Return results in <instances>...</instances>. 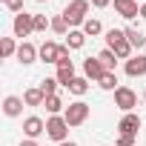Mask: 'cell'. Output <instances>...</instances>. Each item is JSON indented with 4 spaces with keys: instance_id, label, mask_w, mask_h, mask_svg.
<instances>
[{
    "instance_id": "1",
    "label": "cell",
    "mask_w": 146,
    "mask_h": 146,
    "mask_svg": "<svg viewBox=\"0 0 146 146\" xmlns=\"http://www.w3.org/2000/svg\"><path fill=\"white\" fill-rule=\"evenodd\" d=\"M63 17H66V23H69V29H83V23L89 20L86 15H89V0H72V3L60 12Z\"/></svg>"
},
{
    "instance_id": "2",
    "label": "cell",
    "mask_w": 146,
    "mask_h": 146,
    "mask_svg": "<svg viewBox=\"0 0 146 146\" xmlns=\"http://www.w3.org/2000/svg\"><path fill=\"white\" fill-rule=\"evenodd\" d=\"M63 117H66V123H69V126H83V123L89 120V103H83V100L69 103V106H66V112H63Z\"/></svg>"
},
{
    "instance_id": "3",
    "label": "cell",
    "mask_w": 146,
    "mask_h": 146,
    "mask_svg": "<svg viewBox=\"0 0 146 146\" xmlns=\"http://www.w3.org/2000/svg\"><path fill=\"white\" fill-rule=\"evenodd\" d=\"M46 135H49L52 140L63 143L66 135H69V123H66V117H63V115H52V117L46 120Z\"/></svg>"
},
{
    "instance_id": "4",
    "label": "cell",
    "mask_w": 146,
    "mask_h": 146,
    "mask_svg": "<svg viewBox=\"0 0 146 146\" xmlns=\"http://www.w3.org/2000/svg\"><path fill=\"white\" fill-rule=\"evenodd\" d=\"M115 106L126 115V112H132L135 106H137V95H135V89H129V86H117L115 89Z\"/></svg>"
},
{
    "instance_id": "5",
    "label": "cell",
    "mask_w": 146,
    "mask_h": 146,
    "mask_svg": "<svg viewBox=\"0 0 146 146\" xmlns=\"http://www.w3.org/2000/svg\"><path fill=\"white\" fill-rule=\"evenodd\" d=\"M12 29H15V37H29V35L35 32V15H29V12H20V15H15V23H12Z\"/></svg>"
},
{
    "instance_id": "6",
    "label": "cell",
    "mask_w": 146,
    "mask_h": 146,
    "mask_svg": "<svg viewBox=\"0 0 146 146\" xmlns=\"http://www.w3.org/2000/svg\"><path fill=\"white\" fill-rule=\"evenodd\" d=\"M140 126H143L140 115H135V112H126V115L120 117V123H117V132H120V135H135V137H137Z\"/></svg>"
},
{
    "instance_id": "7",
    "label": "cell",
    "mask_w": 146,
    "mask_h": 146,
    "mask_svg": "<svg viewBox=\"0 0 146 146\" xmlns=\"http://www.w3.org/2000/svg\"><path fill=\"white\" fill-rule=\"evenodd\" d=\"M43 132H46V120H40L37 115H29V117L23 120V135H26V137L37 140V137H40Z\"/></svg>"
},
{
    "instance_id": "8",
    "label": "cell",
    "mask_w": 146,
    "mask_h": 146,
    "mask_svg": "<svg viewBox=\"0 0 146 146\" xmlns=\"http://www.w3.org/2000/svg\"><path fill=\"white\" fill-rule=\"evenodd\" d=\"M103 75H106V69H103V63H100L98 57H86V60H83V78H86V80H95V83H98Z\"/></svg>"
},
{
    "instance_id": "9",
    "label": "cell",
    "mask_w": 146,
    "mask_h": 146,
    "mask_svg": "<svg viewBox=\"0 0 146 146\" xmlns=\"http://www.w3.org/2000/svg\"><path fill=\"white\" fill-rule=\"evenodd\" d=\"M23 66H29V63H35L37 57H40V49L35 46V43H29V40H23L20 46H17V54H15Z\"/></svg>"
},
{
    "instance_id": "10",
    "label": "cell",
    "mask_w": 146,
    "mask_h": 146,
    "mask_svg": "<svg viewBox=\"0 0 146 146\" xmlns=\"http://www.w3.org/2000/svg\"><path fill=\"white\" fill-rule=\"evenodd\" d=\"M23 106H26V100H23V98L9 95V98L3 100V115H6V117H20V115H23Z\"/></svg>"
},
{
    "instance_id": "11",
    "label": "cell",
    "mask_w": 146,
    "mask_h": 146,
    "mask_svg": "<svg viewBox=\"0 0 146 146\" xmlns=\"http://www.w3.org/2000/svg\"><path fill=\"white\" fill-rule=\"evenodd\" d=\"M115 12H117L120 17L132 20V17L140 15V6H137V0H115Z\"/></svg>"
},
{
    "instance_id": "12",
    "label": "cell",
    "mask_w": 146,
    "mask_h": 146,
    "mask_svg": "<svg viewBox=\"0 0 146 146\" xmlns=\"http://www.w3.org/2000/svg\"><path fill=\"white\" fill-rule=\"evenodd\" d=\"M126 75L129 78H143L146 75V54H135L126 60Z\"/></svg>"
},
{
    "instance_id": "13",
    "label": "cell",
    "mask_w": 146,
    "mask_h": 146,
    "mask_svg": "<svg viewBox=\"0 0 146 146\" xmlns=\"http://www.w3.org/2000/svg\"><path fill=\"white\" fill-rule=\"evenodd\" d=\"M40 60H43V63H54V66H57V60H60V43L46 40V43L40 46Z\"/></svg>"
},
{
    "instance_id": "14",
    "label": "cell",
    "mask_w": 146,
    "mask_h": 146,
    "mask_svg": "<svg viewBox=\"0 0 146 146\" xmlns=\"http://www.w3.org/2000/svg\"><path fill=\"white\" fill-rule=\"evenodd\" d=\"M23 100H26V106H43L46 103V95L40 92V86H32V89L23 92Z\"/></svg>"
},
{
    "instance_id": "15",
    "label": "cell",
    "mask_w": 146,
    "mask_h": 146,
    "mask_svg": "<svg viewBox=\"0 0 146 146\" xmlns=\"http://www.w3.org/2000/svg\"><path fill=\"white\" fill-rule=\"evenodd\" d=\"M83 43H86L83 29H72V32L66 35V46H69V49H83Z\"/></svg>"
},
{
    "instance_id": "16",
    "label": "cell",
    "mask_w": 146,
    "mask_h": 146,
    "mask_svg": "<svg viewBox=\"0 0 146 146\" xmlns=\"http://www.w3.org/2000/svg\"><path fill=\"white\" fill-rule=\"evenodd\" d=\"M112 52L117 54V60H129V57H135V46H132V43H129L126 37H123V40H120V43H117V46H115Z\"/></svg>"
},
{
    "instance_id": "17",
    "label": "cell",
    "mask_w": 146,
    "mask_h": 146,
    "mask_svg": "<svg viewBox=\"0 0 146 146\" xmlns=\"http://www.w3.org/2000/svg\"><path fill=\"white\" fill-rule=\"evenodd\" d=\"M126 32V40L135 46V49H140V46H146V37H143V32L140 29H135V26H129V29H123Z\"/></svg>"
},
{
    "instance_id": "18",
    "label": "cell",
    "mask_w": 146,
    "mask_h": 146,
    "mask_svg": "<svg viewBox=\"0 0 146 146\" xmlns=\"http://www.w3.org/2000/svg\"><path fill=\"white\" fill-rule=\"evenodd\" d=\"M43 106H46V112H49V115H60V112H66V103L60 100V95L46 98V103H43Z\"/></svg>"
},
{
    "instance_id": "19",
    "label": "cell",
    "mask_w": 146,
    "mask_h": 146,
    "mask_svg": "<svg viewBox=\"0 0 146 146\" xmlns=\"http://www.w3.org/2000/svg\"><path fill=\"white\" fill-rule=\"evenodd\" d=\"M66 89H69L72 95H78V98H83V95L89 92V80H86V78H75V80H72V83L66 86Z\"/></svg>"
},
{
    "instance_id": "20",
    "label": "cell",
    "mask_w": 146,
    "mask_h": 146,
    "mask_svg": "<svg viewBox=\"0 0 146 146\" xmlns=\"http://www.w3.org/2000/svg\"><path fill=\"white\" fill-rule=\"evenodd\" d=\"M100 32H103V23H100L98 17H89V20L83 23V35H86V37H98Z\"/></svg>"
},
{
    "instance_id": "21",
    "label": "cell",
    "mask_w": 146,
    "mask_h": 146,
    "mask_svg": "<svg viewBox=\"0 0 146 146\" xmlns=\"http://www.w3.org/2000/svg\"><path fill=\"white\" fill-rule=\"evenodd\" d=\"M98 60L103 63V69H106V72H115V63H117V54H115L112 49H103V52L98 54Z\"/></svg>"
},
{
    "instance_id": "22",
    "label": "cell",
    "mask_w": 146,
    "mask_h": 146,
    "mask_svg": "<svg viewBox=\"0 0 146 146\" xmlns=\"http://www.w3.org/2000/svg\"><path fill=\"white\" fill-rule=\"evenodd\" d=\"M52 32H54V35H63V37H66V35H69V32H72V29H69V23H66V17H63V15H54V17H52Z\"/></svg>"
},
{
    "instance_id": "23",
    "label": "cell",
    "mask_w": 146,
    "mask_h": 146,
    "mask_svg": "<svg viewBox=\"0 0 146 146\" xmlns=\"http://www.w3.org/2000/svg\"><path fill=\"white\" fill-rule=\"evenodd\" d=\"M0 54H3V57H15V54H17L15 37H3V40H0Z\"/></svg>"
},
{
    "instance_id": "24",
    "label": "cell",
    "mask_w": 146,
    "mask_h": 146,
    "mask_svg": "<svg viewBox=\"0 0 146 146\" xmlns=\"http://www.w3.org/2000/svg\"><path fill=\"white\" fill-rule=\"evenodd\" d=\"M123 37H126V32H123V29H109V32H106V49H115Z\"/></svg>"
},
{
    "instance_id": "25",
    "label": "cell",
    "mask_w": 146,
    "mask_h": 146,
    "mask_svg": "<svg viewBox=\"0 0 146 146\" xmlns=\"http://www.w3.org/2000/svg\"><path fill=\"white\" fill-rule=\"evenodd\" d=\"M115 83H117V75H115V72H106V75L98 80V86H100V89H106V92H115V89H117Z\"/></svg>"
},
{
    "instance_id": "26",
    "label": "cell",
    "mask_w": 146,
    "mask_h": 146,
    "mask_svg": "<svg viewBox=\"0 0 146 146\" xmlns=\"http://www.w3.org/2000/svg\"><path fill=\"white\" fill-rule=\"evenodd\" d=\"M57 86H60V83H57V78H46V80L40 83V92H43L46 98H52V95H57Z\"/></svg>"
},
{
    "instance_id": "27",
    "label": "cell",
    "mask_w": 146,
    "mask_h": 146,
    "mask_svg": "<svg viewBox=\"0 0 146 146\" xmlns=\"http://www.w3.org/2000/svg\"><path fill=\"white\" fill-rule=\"evenodd\" d=\"M46 29H52V20L46 15H35V32H46Z\"/></svg>"
},
{
    "instance_id": "28",
    "label": "cell",
    "mask_w": 146,
    "mask_h": 146,
    "mask_svg": "<svg viewBox=\"0 0 146 146\" xmlns=\"http://www.w3.org/2000/svg\"><path fill=\"white\" fill-rule=\"evenodd\" d=\"M3 6H6L9 12H15V15H20V12H23V0H3Z\"/></svg>"
},
{
    "instance_id": "29",
    "label": "cell",
    "mask_w": 146,
    "mask_h": 146,
    "mask_svg": "<svg viewBox=\"0 0 146 146\" xmlns=\"http://www.w3.org/2000/svg\"><path fill=\"white\" fill-rule=\"evenodd\" d=\"M117 146H135V135H117Z\"/></svg>"
},
{
    "instance_id": "30",
    "label": "cell",
    "mask_w": 146,
    "mask_h": 146,
    "mask_svg": "<svg viewBox=\"0 0 146 146\" xmlns=\"http://www.w3.org/2000/svg\"><path fill=\"white\" fill-rule=\"evenodd\" d=\"M89 3H92L95 9H106L109 3H115V0H89Z\"/></svg>"
},
{
    "instance_id": "31",
    "label": "cell",
    "mask_w": 146,
    "mask_h": 146,
    "mask_svg": "<svg viewBox=\"0 0 146 146\" xmlns=\"http://www.w3.org/2000/svg\"><path fill=\"white\" fill-rule=\"evenodd\" d=\"M20 146H40L37 140H32V137H26V140H20Z\"/></svg>"
},
{
    "instance_id": "32",
    "label": "cell",
    "mask_w": 146,
    "mask_h": 146,
    "mask_svg": "<svg viewBox=\"0 0 146 146\" xmlns=\"http://www.w3.org/2000/svg\"><path fill=\"white\" fill-rule=\"evenodd\" d=\"M57 146H78L75 140H63V143H57Z\"/></svg>"
},
{
    "instance_id": "33",
    "label": "cell",
    "mask_w": 146,
    "mask_h": 146,
    "mask_svg": "<svg viewBox=\"0 0 146 146\" xmlns=\"http://www.w3.org/2000/svg\"><path fill=\"white\" fill-rule=\"evenodd\" d=\"M140 17H143V20H146V3H143V6H140Z\"/></svg>"
},
{
    "instance_id": "34",
    "label": "cell",
    "mask_w": 146,
    "mask_h": 146,
    "mask_svg": "<svg viewBox=\"0 0 146 146\" xmlns=\"http://www.w3.org/2000/svg\"><path fill=\"white\" fill-rule=\"evenodd\" d=\"M37 3H49V0H37Z\"/></svg>"
},
{
    "instance_id": "35",
    "label": "cell",
    "mask_w": 146,
    "mask_h": 146,
    "mask_svg": "<svg viewBox=\"0 0 146 146\" xmlns=\"http://www.w3.org/2000/svg\"><path fill=\"white\" fill-rule=\"evenodd\" d=\"M143 100H146V89H143Z\"/></svg>"
}]
</instances>
